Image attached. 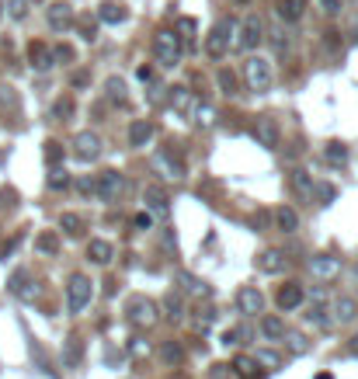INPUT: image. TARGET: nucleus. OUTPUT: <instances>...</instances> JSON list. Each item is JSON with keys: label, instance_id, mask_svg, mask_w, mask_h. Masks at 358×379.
Instances as JSON below:
<instances>
[{"label": "nucleus", "instance_id": "6e6d98bb", "mask_svg": "<svg viewBox=\"0 0 358 379\" xmlns=\"http://www.w3.org/2000/svg\"><path fill=\"white\" fill-rule=\"evenodd\" d=\"M15 205V192L8 188V192H0V209H11Z\"/></svg>", "mask_w": 358, "mask_h": 379}, {"label": "nucleus", "instance_id": "7ed1b4c3", "mask_svg": "<svg viewBox=\"0 0 358 379\" xmlns=\"http://www.w3.org/2000/svg\"><path fill=\"white\" fill-rule=\"evenodd\" d=\"M153 53H157V63L164 67V70H174L178 63H181V42H178V35L171 32V28H160L157 32V39H153Z\"/></svg>", "mask_w": 358, "mask_h": 379}, {"label": "nucleus", "instance_id": "f257e3e1", "mask_svg": "<svg viewBox=\"0 0 358 379\" xmlns=\"http://www.w3.org/2000/svg\"><path fill=\"white\" fill-rule=\"evenodd\" d=\"M126 320L136 327V330H150L157 320H160V310L150 296H129L126 299Z\"/></svg>", "mask_w": 358, "mask_h": 379}, {"label": "nucleus", "instance_id": "58836bf2", "mask_svg": "<svg viewBox=\"0 0 358 379\" xmlns=\"http://www.w3.org/2000/svg\"><path fill=\"white\" fill-rule=\"evenodd\" d=\"M292 188H296L302 199H313V181H309L306 171H296V174H292Z\"/></svg>", "mask_w": 358, "mask_h": 379}, {"label": "nucleus", "instance_id": "0eeeda50", "mask_svg": "<svg viewBox=\"0 0 358 379\" xmlns=\"http://www.w3.org/2000/svg\"><path fill=\"white\" fill-rule=\"evenodd\" d=\"M122 188H126V181H122L119 171H101V174L94 178V195H98L101 202H115V199L122 195Z\"/></svg>", "mask_w": 358, "mask_h": 379}, {"label": "nucleus", "instance_id": "c756f323", "mask_svg": "<svg viewBox=\"0 0 358 379\" xmlns=\"http://www.w3.org/2000/svg\"><path fill=\"white\" fill-rule=\"evenodd\" d=\"M105 94H108L115 105H122V108L129 105V87H126L122 77H108V81H105Z\"/></svg>", "mask_w": 358, "mask_h": 379}, {"label": "nucleus", "instance_id": "49530a36", "mask_svg": "<svg viewBox=\"0 0 358 379\" xmlns=\"http://www.w3.org/2000/svg\"><path fill=\"white\" fill-rule=\"evenodd\" d=\"M0 108H18V94H15V87H0Z\"/></svg>", "mask_w": 358, "mask_h": 379}, {"label": "nucleus", "instance_id": "79ce46f5", "mask_svg": "<svg viewBox=\"0 0 358 379\" xmlns=\"http://www.w3.org/2000/svg\"><path fill=\"white\" fill-rule=\"evenodd\" d=\"M28 8H32V0H8V15L15 22H25L28 18Z\"/></svg>", "mask_w": 358, "mask_h": 379}, {"label": "nucleus", "instance_id": "aec40b11", "mask_svg": "<svg viewBox=\"0 0 358 379\" xmlns=\"http://www.w3.org/2000/svg\"><path fill=\"white\" fill-rule=\"evenodd\" d=\"M285 254L282 251H261L257 254V268L264 271V275H278V271H285Z\"/></svg>", "mask_w": 358, "mask_h": 379}, {"label": "nucleus", "instance_id": "bb28decb", "mask_svg": "<svg viewBox=\"0 0 358 379\" xmlns=\"http://www.w3.org/2000/svg\"><path fill=\"white\" fill-rule=\"evenodd\" d=\"M164 310H167V320L181 323V320H185V313H188V303H185V296H181V292H167V296H164Z\"/></svg>", "mask_w": 358, "mask_h": 379}, {"label": "nucleus", "instance_id": "864d4df0", "mask_svg": "<svg viewBox=\"0 0 358 379\" xmlns=\"http://www.w3.org/2000/svg\"><path fill=\"white\" fill-rule=\"evenodd\" d=\"M240 341H247V327H237L226 334V344H240Z\"/></svg>", "mask_w": 358, "mask_h": 379}, {"label": "nucleus", "instance_id": "72a5a7b5", "mask_svg": "<svg viewBox=\"0 0 358 379\" xmlns=\"http://www.w3.org/2000/svg\"><path fill=\"white\" fill-rule=\"evenodd\" d=\"M323 160L334 164V167H344V164H348V146H344V143H327Z\"/></svg>", "mask_w": 358, "mask_h": 379}, {"label": "nucleus", "instance_id": "a18cd8bd", "mask_svg": "<svg viewBox=\"0 0 358 379\" xmlns=\"http://www.w3.org/2000/svg\"><path fill=\"white\" fill-rule=\"evenodd\" d=\"M216 320V310H198V317H195V330L202 334V330H209V323Z\"/></svg>", "mask_w": 358, "mask_h": 379}, {"label": "nucleus", "instance_id": "f8f14e48", "mask_svg": "<svg viewBox=\"0 0 358 379\" xmlns=\"http://www.w3.org/2000/svg\"><path fill=\"white\" fill-rule=\"evenodd\" d=\"M341 258H334V254H316V258H309V271L320 278V282H330V278H337L341 275Z\"/></svg>", "mask_w": 358, "mask_h": 379}, {"label": "nucleus", "instance_id": "9b49d317", "mask_svg": "<svg viewBox=\"0 0 358 379\" xmlns=\"http://www.w3.org/2000/svg\"><path fill=\"white\" fill-rule=\"evenodd\" d=\"M302 303H306V289H302L299 282L278 285V292H275V306H278V310H299Z\"/></svg>", "mask_w": 358, "mask_h": 379}, {"label": "nucleus", "instance_id": "c03bdc74", "mask_svg": "<svg viewBox=\"0 0 358 379\" xmlns=\"http://www.w3.org/2000/svg\"><path fill=\"white\" fill-rule=\"evenodd\" d=\"M195 122H198L202 129H209V126L216 122V112H212V105H198V108H195Z\"/></svg>", "mask_w": 358, "mask_h": 379}, {"label": "nucleus", "instance_id": "2f4dec72", "mask_svg": "<svg viewBox=\"0 0 358 379\" xmlns=\"http://www.w3.org/2000/svg\"><path fill=\"white\" fill-rule=\"evenodd\" d=\"M254 358H257V365H261V372H278V369L285 365V355H278V351H271V348H264V351H257Z\"/></svg>", "mask_w": 358, "mask_h": 379}, {"label": "nucleus", "instance_id": "473e14b6", "mask_svg": "<svg viewBox=\"0 0 358 379\" xmlns=\"http://www.w3.org/2000/svg\"><path fill=\"white\" fill-rule=\"evenodd\" d=\"M153 164H157V171H164V178H181V174H185V167H181L171 153H157Z\"/></svg>", "mask_w": 358, "mask_h": 379}, {"label": "nucleus", "instance_id": "393cba45", "mask_svg": "<svg viewBox=\"0 0 358 379\" xmlns=\"http://www.w3.org/2000/svg\"><path fill=\"white\" fill-rule=\"evenodd\" d=\"M143 199H146V209H150L153 216H160V219H167V216H171L167 195H164L160 188H146V192H143Z\"/></svg>", "mask_w": 358, "mask_h": 379}, {"label": "nucleus", "instance_id": "e2e57ef3", "mask_svg": "<svg viewBox=\"0 0 358 379\" xmlns=\"http://www.w3.org/2000/svg\"><path fill=\"white\" fill-rule=\"evenodd\" d=\"M233 4H250V0H233Z\"/></svg>", "mask_w": 358, "mask_h": 379}, {"label": "nucleus", "instance_id": "5fc2aeb1", "mask_svg": "<svg viewBox=\"0 0 358 379\" xmlns=\"http://www.w3.org/2000/svg\"><path fill=\"white\" fill-rule=\"evenodd\" d=\"M316 195H320L323 202H330V199H337V188H334V185H320V188H316Z\"/></svg>", "mask_w": 358, "mask_h": 379}, {"label": "nucleus", "instance_id": "dca6fc26", "mask_svg": "<svg viewBox=\"0 0 358 379\" xmlns=\"http://www.w3.org/2000/svg\"><path fill=\"white\" fill-rule=\"evenodd\" d=\"M126 18H129V11H126L122 0H101V4H98V22H105V25H122Z\"/></svg>", "mask_w": 358, "mask_h": 379}, {"label": "nucleus", "instance_id": "4be33fe9", "mask_svg": "<svg viewBox=\"0 0 358 379\" xmlns=\"http://www.w3.org/2000/svg\"><path fill=\"white\" fill-rule=\"evenodd\" d=\"M230 369H233V372H237V376H240V379H261V376H264V372H261V365H257V358H254V355H237V358H233V365H230Z\"/></svg>", "mask_w": 358, "mask_h": 379}, {"label": "nucleus", "instance_id": "6ab92c4d", "mask_svg": "<svg viewBox=\"0 0 358 379\" xmlns=\"http://www.w3.org/2000/svg\"><path fill=\"white\" fill-rule=\"evenodd\" d=\"M87 258L94 264H112L115 261V244L112 240H91L87 244Z\"/></svg>", "mask_w": 358, "mask_h": 379}, {"label": "nucleus", "instance_id": "f704fd0d", "mask_svg": "<svg viewBox=\"0 0 358 379\" xmlns=\"http://www.w3.org/2000/svg\"><path fill=\"white\" fill-rule=\"evenodd\" d=\"M60 226H63L67 237H84V219H80L77 212H63V216H60Z\"/></svg>", "mask_w": 358, "mask_h": 379}, {"label": "nucleus", "instance_id": "4d7b16f0", "mask_svg": "<svg viewBox=\"0 0 358 379\" xmlns=\"http://www.w3.org/2000/svg\"><path fill=\"white\" fill-rule=\"evenodd\" d=\"M320 4H323L327 15H337V11H341V0H320Z\"/></svg>", "mask_w": 358, "mask_h": 379}, {"label": "nucleus", "instance_id": "20e7f679", "mask_svg": "<svg viewBox=\"0 0 358 379\" xmlns=\"http://www.w3.org/2000/svg\"><path fill=\"white\" fill-rule=\"evenodd\" d=\"M233 35H237V22H233V18H219V22L212 25L209 39H205V53H209L212 60H219V56L233 46Z\"/></svg>", "mask_w": 358, "mask_h": 379}, {"label": "nucleus", "instance_id": "0e129e2a", "mask_svg": "<svg viewBox=\"0 0 358 379\" xmlns=\"http://www.w3.org/2000/svg\"><path fill=\"white\" fill-rule=\"evenodd\" d=\"M0 15H4V8H0Z\"/></svg>", "mask_w": 358, "mask_h": 379}, {"label": "nucleus", "instance_id": "7c9ffc66", "mask_svg": "<svg viewBox=\"0 0 358 379\" xmlns=\"http://www.w3.org/2000/svg\"><path fill=\"white\" fill-rule=\"evenodd\" d=\"M195 32H198V22H195V18H181V22H178V28H174V35H178V42H181V49H185V46H188V49L195 46Z\"/></svg>", "mask_w": 358, "mask_h": 379}, {"label": "nucleus", "instance_id": "9d476101", "mask_svg": "<svg viewBox=\"0 0 358 379\" xmlns=\"http://www.w3.org/2000/svg\"><path fill=\"white\" fill-rule=\"evenodd\" d=\"M46 22H49V28H53V32H67V28L77 22V11L67 4V0H56V4H49V8H46Z\"/></svg>", "mask_w": 358, "mask_h": 379}, {"label": "nucleus", "instance_id": "de8ad7c7", "mask_svg": "<svg viewBox=\"0 0 358 379\" xmlns=\"http://www.w3.org/2000/svg\"><path fill=\"white\" fill-rule=\"evenodd\" d=\"M271 46H275V53H285V49H289V39H285V32H282V28H275V32H271Z\"/></svg>", "mask_w": 358, "mask_h": 379}, {"label": "nucleus", "instance_id": "1a4fd4ad", "mask_svg": "<svg viewBox=\"0 0 358 379\" xmlns=\"http://www.w3.org/2000/svg\"><path fill=\"white\" fill-rule=\"evenodd\" d=\"M11 292H15L22 303H35V299L42 296V285H39V282H35L25 268H22V271H15V275H11Z\"/></svg>", "mask_w": 358, "mask_h": 379}, {"label": "nucleus", "instance_id": "a211bd4d", "mask_svg": "<svg viewBox=\"0 0 358 379\" xmlns=\"http://www.w3.org/2000/svg\"><path fill=\"white\" fill-rule=\"evenodd\" d=\"M275 226H278V233H296L299 230V212L292 209V205H278L275 209Z\"/></svg>", "mask_w": 358, "mask_h": 379}, {"label": "nucleus", "instance_id": "a19ab883", "mask_svg": "<svg viewBox=\"0 0 358 379\" xmlns=\"http://www.w3.org/2000/svg\"><path fill=\"white\" fill-rule=\"evenodd\" d=\"M46 164L49 167H63V146L56 140H46Z\"/></svg>", "mask_w": 358, "mask_h": 379}, {"label": "nucleus", "instance_id": "ddd939ff", "mask_svg": "<svg viewBox=\"0 0 358 379\" xmlns=\"http://www.w3.org/2000/svg\"><path fill=\"white\" fill-rule=\"evenodd\" d=\"M237 310H240L244 317H257V313H264V296H261L254 285H244V289L237 292Z\"/></svg>", "mask_w": 358, "mask_h": 379}, {"label": "nucleus", "instance_id": "680f3d73", "mask_svg": "<svg viewBox=\"0 0 358 379\" xmlns=\"http://www.w3.org/2000/svg\"><path fill=\"white\" fill-rule=\"evenodd\" d=\"M316 379H334V376H327V372H320V376H316Z\"/></svg>", "mask_w": 358, "mask_h": 379}, {"label": "nucleus", "instance_id": "4468645a", "mask_svg": "<svg viewBox=\"0 0 358 379\" xmlns=\"http://www.w3.org/2000/svg\"><path fill=\"white\" fill-rule=\"evenodd\" d=\"M254 136H257L261 146L275 150V146H278V122H275L271 115H257V119H254Z\"/></svg>", "mask_w": 358, "mask_h": 379}, {"label": "nucleus", "instance_id": "13d9d810", "mask_svg": "<svg viewBox=\"0 0 358 379\" xmlns=\"http://www.w3.org/2000/svg\"><path fill=\"white\" fill-rule=\"evenodd\" d=\"M91 77H87V70H80V74H74V87H84Z\"/></svg>", "mask_w": 358, "mask_h": 379}, {"label": "nucleus", "instance_id": "6e6552de", "mask_svg": "<svg viewBox=\"0 0 358 379\" xmlns=\"http://www.w3.org/2000/svg\"><path fill=\"white\" fill-rule=\"evenodd\" d=\"M74 153H77V160H84V164L98 160V153H101V136H98L94 129L77 133V140H74Z\"/></svg>", "mask_w": 358, "mask_h": 379}, {"label": "nucleus", "instance_id": "412c9836", "mask_svg": "<svg viewBox=\"0 0 358 379\" xmlns=\"http://www.w3.org/2000/svg\"><path fill=\"white\" fill-rule=\"evenodd\" d=\"M157 355H160V362H167V365H181V362H185V344H181L178 337H167V341H160Z\"/></svg>", "mask_w": 358, "mask_h": 379}, {"label": "nucleus", "instance_id": "39448f33", "mask_svg": "<svg viewBox=\"0 0 358 379\" xmlns=\"http://www.w3.org/2000/svg\"><path fill=\"white\" fill-rule=\"evenodd\" d=\"M244 81L254 94H264L271 87V63L264 56H247L244 60Z\"/></svg>", "mask_w": 358, "mask_h": 379}, {"label": "nucleus", "instance_id": "ea45409f", "mask_svg": "<svg viewBox=\"0 0 358 379\" xmlns=\"http://www.w3.org/2000/svg\"><path fill=\"white\" fill-rule=\"evenodd\" d=\"M35 247H39V254H56V251H60V237H56L53 230H46V233L35 240Z\"/></svg>", "mask_w": 358, "mask_h": 379}, {"label": "nucleus", "instance_id": "09e8293b", "mask_svg": "<svg viewBox=\"0 0 358 379\" xmlns=\"http://www.w3.org/2000/svg\"><path fill=\"white\" fill-rule=\"evenodd\" d=\"M219 84H223V91H226V94H237V81H233V74H230V70H219Z\"/></svg>", "mask_w": 358, "mask_h": 379}, {"label": "nucleus", "instance_id": "cd10ccee", "mask_svg": "<svg viewBox=\"0 0 358 379\" xmlns=\"http://www.w3.org/2000/svg\"><path fill=\"white\" fill-rule=\"evenodd\" d=\"M358 317V303H355V296H341L337 303H334V320L337 323H351Z\"/></svg>", "mask_w": 358, "mask_h": 379}, {"label": "nucleus", "instance_id": "f03ea898", "mask_svg": "<svg viewBox=\"0 0 358 379\" xmlns=\"http://www.w3.org/2000/svg\"><path fill=\"white\" fill-rule=\"evenodd\" d=\"M91 296H94V285H91V278L87 275H80V271H74L70 278H67V310L77 317V313H84L87 310V303H91Z\"/></svg>", "mask_w": 358, "mask_h": 379}, {"label": "nucleus", "instance_id": "c85d7f7f", "mask_svg": "<svg viewBox=\"0 0 358 379\" xmlns=\"http://www.w3.org/2000/svg\"><path fill=\"white\" fill-rule=\"evenodd\" d=\"M289 334V327L282 323V317H261V337L264 341H282Z\"/></svg>", "mask_w": 358, "mask_h": 379}, {"label": "nucleus", "instance_id": "603ef678", "mask_svg": "<svg viewBox=\"0 0 358 379\" xmlns=\"http://www.w3.org/2000/svg\"><path fill=\"white\" fill-rule=\"evenodd\" d=\"M77 192L91 199V195H94V178H77Z\"/></svg>", "mask_w": 358, "mask_h": 379}, {"label": "nucleus", "instance_id": "c9c22d12", "mask_svg": "<svg viewBox=\"0 0 358 379\" xmlns=\"http://www.w3.org/2000/svg\"><path fill=\"white\" fill-rule=\"evenodd\" d=\"M84 358V341L80 337H67V351H63V362L67 365H77Z\"/></svg>", "mask_w": 358, "mask_h": 379}, {"label": "nucleus", "instance_id": "5701e85b", "mask_svg": "<svg viewBox=\"0 0 358 379\" xmlns=\"http://www.w3.org/2000/svg\"><path fill=\"white\" fill-rule=\"evenodd\" d=\"M302 4H306V0H278V4H275V15H278L285 25H296V22L302 18V11H306Z\"/></svg>", "mask_w": 358, "mask_h": 379}, {"label": "nucleus", "instance_id": "8fccbe9b", "mask_svg": "<svg viewBox=\"0 0 358 379\" xmlns=\"http://www.w3.org/2000/svg\"><path fill=\"white\" fill-rule=\"evenodd\" d=\"M285 337H289V348H292V351H306V337H302V334H296V330H289Z\"/></svg>", "mask_w": 358, "mask_h": 379}, {"label": "nucleus", "instance_id": "052dcab7", "mask_svg": "<svg viewBox=\"0 0 358 379\" xmlns=\"http://www.w3.org/2000/svg\"><path fill=\"white\" fill-rule=\"evenodd\" d=\"M348 351H351V355H358V330H355V337L348 341Z\"/></svg>", "mask_w": 358, "mask_h": 379}, {"label": "nucleus", "instance_id": "3c124183", "mask_svg": "<svg viewBox=\"0 0 358 379\" xmlns=\"http://www.w3.org/2000/svg\"><path fill=\"white\" fill-rule=\"evenodd\" d=\"M53 60H60V63H70V60H74V49H70V46H56V49H53Z\"/></svg>", "mask_w": 358, "mask_h": 379}, {"label": "nucleus", "instance_id": "bf43d9fd", "mask_svg": "<svg viewBox=\"0 0 358 379\" xmlns=\"http://www.w3.org/2000/svg\"><path fill=\"white\" fill-rule=\"evenodd\" d=\"M150 223H153V219H150L146 212H139V216H136V226H139V230H150Z\"/></svg>", "mask_w": 358, "mask_h": 379}, {"label": "nucleus", "instance_id": "b1692460", "mask_svg": "<svg viewBox=\"0 0 358 379\" xmlns=\"http://www.w3.org/2000/svg\"><path fill=\"white\" fill-rule=\"evenodd\" d=\"M171 105H174V112H178V115H185V119H188V115H195V108H198V105H195V98L188 94V87H171Z\"/></svg>", "mask_w": 358, "mask_h": 379}, {"label": "nucleus", "instance_id": "37998d69", "mask_svg": "<svg viewBox=\"0 0 358 379\" xmlns=\"http://www.w3.org/2000/svg\"><path fill=\"white\" fill-rule=\"evenodd\" d=\"M67 185H70V174H67L63 167H49V188H53V192H63Z\"/></svg>", "mask_w": 358, "mask_h": 379}, {"label": "nucleus", "instance_id": "e433bc0d", "mask_svg": "<svg viewBox=\"0 0 358 379\" xmlns=\"http://www.w3.org/2000/svg\"><path fill=\"white\" fill-rule=\"evenodd\" d=\"M74 108H77L74 98H60V101L53 105V119H56V122H70V119H74Z\"/></svg>", "mask_w": 358, "mask_h": 379}, {"label": "nucleus", "instance_id": "4c0bfd02", "mask_svg": "<svg viewBox=\"0 0 358 379\" xmlns=\"http://www.w3.org/2000/svg\"><path fill=\"white\" fill-rule=\"evenodd\" d=\"M306 320H309V323H316L320 330H330V323H334V320H330V313H327V306H309Z\"/></svg>", "mask_w": 358, "mask_h": 379}, {"label": "nucleus", "instance_id": "423d86ee", "mask_svg": "<svg viewBox=\"0 0 358 379\" xmlns=\"http://www.w3.org/2000/svg\"><path fill=\"white\" fill-rule=\"evenodd\" d=\"M264 42V25H261V18H244V25H237V39H233V46L240 49V53H254L257 46Z\"/></svg>", "mask_w": 358, "mask_h": 379}, {"label": "nucleus", "instance_id": "f3484780", "mask_svg": "<svg viewBox=\"0 0 358 379\" xmlns=\"http://www.w3.org/2000/svg\"><path fill=\"white\" fill-rule=\"evenodd\" d=\"M28 63H32V70H49L56 60H53V49L46 42H32L28 46Z\"/></svg>", "mask_w": 358, "mask_h": 379}, {"label": "nucleus", "instance_id": "a878e982", "mask_svg": "<svg viewBox=\"0 0 358 379\" xmlns=\"http://www.w3.org/2000/svg\"><path fill=\"white\" fill-rule=\"evenodd\" d=\"M150 136H153V122L150 119H136L129 126V146H146Z\"/></svg>", "mask_w": 358, "mask_h": 379}, {"label": "nucleus", "instance_id": "2eb2a0df", "mask_svg": "<svg viewBox=\"0 0 358 379\" xmlns=\"http://www.w3.org/2000/svg\"><path fill=\"white\" fill-rule=\"evenodd\" d=\"M178 285H181V292L185 296H191V299H212V285L209 282H202V278H195V275H188V271H178Z\"/></svg>", "mask_w": 358, "mask_h": 379}]
</instances>
